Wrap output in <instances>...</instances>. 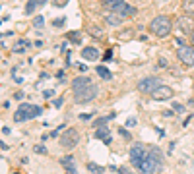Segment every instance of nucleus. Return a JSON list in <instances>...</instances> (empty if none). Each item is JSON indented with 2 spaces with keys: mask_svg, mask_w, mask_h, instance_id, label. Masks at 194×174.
Instances as JSON below:
<instances>
[{
  "mask_svg": "<svg viewBox=\"0 0 194 174\" xmlns=\"http://www.w3.org/2000/svg\"><path fill=\"white\" fill-rule=\"evenodd\" d=\"M161 168H163V155L157 147H153V149L148 151V157L142 161L138 170L144 174H159Z\"/></svg>",
  "mask_w": 194,
  "mask_h": 174,
  "instance_id": "f257e3e1",
  "label": "nucleus"
},
{
  "mask_svg": "<svg viewBox=\"0 0 194 174\" xmlns=\"http://www.w3.org/2000/svg\"><path fill=\"white\" fill-rule=\"evenodd\" d=\"M173 29V19L169 16H155L149 21V31H152L155 37H167Z\"/></svg>",
  "mask_w": 194,
  "mask_h": 174,
  "instance_id": "f03ea898",
  "label": "nucleus"
},
{
  "mask_svg": "<svg viewBox=\"0 0 194 174\" xmlns=\"http://www.w3.org/2000/svg\"><path fill=\"white\" fill-rule=\"evenodd\" d=\"M103 4L109 8V12L119 14V16H123V18L134 16V14H136V8L130 6L128 2H124V0H103Z\"/></svg>",
  "mask_w": 194,
  "mask_h": 174,
  "instance_id": "7ed1b4c3",
  "label": "nucleus"
},
{
  "mask_svg": "<svg viewBox=\"0 0 194 174\" xmlns=\"http://www.w3.org/2000/svg\"><path fill=\"white\" fill-rule=\"evenodd\" d=\"M41 114V108L39 106H33L29 103H21L16 110V116H14V120L16 122H24L27 118H33V116H39Z\"/></svg>",
  "mask_w": 194,
  "mask_h": 174,
  "instance_id": "20e7f679",
  "label": "nucleus"
},
{
  "mask_svg": "<svg viewBox=\"0 0 194 174\" xmlns=\"http://www.w3.org/2000/svg\"><path fill=\"white\" fill-rule=\"evenodd\" d=\"M148 151L149 149H146V145H144V143H134L130 147V163L136 166V168H140L142 161L148 157Z\"/></svg>",
  "mask_w": 194,
  "mask_h": 174,
  "instance_id": "39448f33",
  "label": "nucleus"
},
{
  "mask_svg": "<svg viewBox=\"0 0 194 174\" xmlns=\"http://www.w3.org/2000/svg\"><path fill=\"white\" fill-rule=\"evenodd\" d=\"M95 97H97V85H95V83H89L88 87H84L82 91L74 93L76 103H80V105H84V103H89V101H93Z\"/></svg>",
  "mask_w": 194,
  "mask_h": 174,
  "instance_id": "423d86ee",
  "label": "nucleus"
},
{
  "mask_svg": "<svg viewBox=\"0 0 194 174\" xmlns=\"http://www.w3.org/2000/svg\"><path fill=\"white\" fill-rule=\"evenodd\" d=\"M78 141H80V134H78V130H74V128H68L66 132H62V135H60V145L64 149H74L78 145Z\"/></svg>",
  "mask_w": 194,
  "mask_h": 174,
  "instance_id": "0eeeda50",
  "label": "nucleus"
},
{
  "mask_svg": "<svg viewBox=\"0 0 194 174\" xmlns=\"http://www.w3.org/2000/svg\"><path fill=\"white\" fill-rule=\"evenodd\" d=\"M177 56H179V60H181L184 66H194V47H190V45L179 47Z\"/></svg>",
  "mask_w": 194,
  "mask_h": 174,
  "instance_id": "6e6552de",
  "label": "nucleus"
},
{
  "mask_svg": "<svg viewBox=\"0 0 194 174\" xmlns=\"http://www.w3.org/2000/svg\"><path fill=\"white\" fill-rule=\"evenodd\" d=\"M159 85H161V81L157 77H144L138 83V89H140V93H149V95H152Z\"/></svg>",
  "mask_w": 194,
  "mask_h": 174,
  "instance_id": "1a4fd4ad",
  "label": "nucleus"
},
{
  "mask_svg": "<svg viewBox=\"0 0 194 174\" xmlns=\"http://www.w3.org/2000/svg\"><path fill=\"white\" fill-rule=\"evenodd\" d=\"M173 93H175V91L171 89L169 85H163V83H161V85L152 93V97H153L155 101H169L171 97H173Z\"/></svg>",
  "mask_w": 194,
  "mask_h": 174,
  "instance_id": "9d476101",
  "label": "nucleus"
},
{
  "mask_svg": "<svg viewBox=\"0 0 194 174\" xmlns=\"http://www.w3.org/2000/svg\"><path fill=\"white\" fill-rule=\"evenodd\" d=\"M179 29H181L183 33H186V35H192L194 33V23H192V18H181L179 19Z\"/></svg>",
  "mask_w": 194,
  "mask_h": 174,
  "instance_id": "9b49d317",
  "label": "nucleus"
},
{
  "mask_svg": "<svg viewBox=\"0 0 194 174\" xmlns=\"http://www.w3.org/2000/svg\"><path fill=\"white\" fill-rule=\"evenodd\" d=\"M89 83H93L89 77H85V76H80V77H76L74 81H72V91L78 93V91H82L84 87H88Z\"/></svg>",
  "mask_w": 194,
  "mask_h": 174,
  "instance_id": "f8f14e48",
  "label": "nucleus"
},
{
  "mask_svg": "<svg viewBox=\"0 0 194 174\" xmlns=\"http://www.w3.org/2000/svg\"><path fill=\"white\" fill-rule=\"evenodd\" d=\"M82 58H84V60H88V62H95L99 58V50L95 47H85L82 50Z\"/></svg>",
  "mask_w": 194,
  "mask_h": 174,
  "instance_id": "ddd939ff",
  "label": "nucleus"
},
{
  "mask_svg": "<svg viewBox=\"0 0 194 174\" xmlns=\"http://www.w3.org/2000/svg\"><path fill=\"white\" fill-rule=\"evenodd\" d=\"M60 164L66 168V174H78V172H76V166H74V157H72V155L60 159Z\"/></svg>",
  "mask_w": 194,
  "mask_h": 174,
  "instance_id": "4468645a",
  "label": "nucleus"
},
{
  "mask_svg": "<svg viewBox=\"0 0 194 174\" xmlns=\"http://www.w3.org/2000/svg\"><path fill=\"white\" fill-rule=\"evenodd\" d=\"M123 16H119V14H113V12H109V14H107V16H105V23L107 25H120V23H123Z\"/></svg>",
  "mask_w": 194,
  "mask_h": 174,
  "instance_id": "2eb2a0df",
  "label": "nucleus"
},
{
  "mask_svg": "<svg viewBox=\"0 0 194 174\" xmlns=\"http://www.w3.org/2000/svg\"><path fill=\"white\" fill-rule=\"evenodd\" d=\"M93 137H95V139H103V143H107V145L111 143V135H109V130L107 128H97V132L93 134Z\"/></svg>",
  "mask_w": 194,
  "mask_h": 174,
  "instance_id": "dca6fc26",
  "label": "nucleus"
},
{
  "mask_svg": "<svg viewBox=\"0 0 194 174\" xmlns=\"http://www.w3.org/2000/svg\"><path fill=\"white\" fill-rule=\"evenodd\" d=\"M183 12L188 18H194V0H183Z\"/></svg>",
  "mask_w": 194,
  "mask_h": 174,
  "instance_id": "f3484780",
  "label": "nucleus"
},
{
  "mask_svg": "<svg viewBox=\"0 0 194 174\" xmlns=\"http://www.w3.org/2000/svg\"><path fill=\"white\" fill-rule=\"evenodd\" d=\"M88 33L91 35V37H95V39H103V37H105V31H103L101 27H95V25L88 27Z\"/></svg>",
  "mask_w": 194,
  "mask_h": 174,
  "instance_id": "a211bd4d",
  "label": "nucleus"
},
{
  "mask_svg": "<svg viewBox=\"0 0 194 174\" xmlns=\"http://www.w3.org/2000/svg\"><path fill=\"white\" fill-rule=\"evenodd\" d=\"M95 72H97V76L103 77V79H111V77H113V74L109 72V68H105V66H97Z\"/></svg>",
  "mask_w": 194,
  "mask_h": 174,
  "instance_id": "6ab92c4d",
  "label": "nucleus"
},
{
  "mask_svg": "<svg viewBox=\"0 0 194 174\" xmlns=\"http://www.w3.org/2000/svg\"><path fill=\"white\" fill-rule=\"evenodd\" d=\"M37 4H39V0H27V4H25V16H31V14L35 12V8H37Z\"/></svg>",
  "mask_w": 194,
  "mask_h": 174,
  "instance_id": "aec40b11",
  "label": "nucleus"
},
{
  "mask_svg": "<svg viewBox=\"0 0 194 174\" xmlns=\"http://www.w3.org/2000/svg\"><path fill=\"white\" fill-rule=\"evenodd\" d=\"M88 170L91 174H105V168L99 166V164H95V163H88Z\"/></svg>",
  "mask_w": 194,
  "mask_h": 174,
  "instance_id": "412c9836",
  "label": "nucleus"
},
{
  "mask_svg": "<svg viewBox=\"0 0 194 174\" xmlns=\"http://www.w3.org/2000/svg\"><path fill=\"white\" fill-rule=\"evenodd\" d=\"M66 39H70V43H78V45H80L82 43V35H80V31H70L66 35Z\"/></svg>",
  "mask_w": 194,
  "mask_h": 174,
  "instance_id": "4be33fe9",
  "label": "nucleus"
},
{
  "mask_svg": "<svg viewBox=\"0 0 194 174\" xmlns=\"http://www.w3.org/2000/svg\"><path fill=\"white\" fill-rule=\"evenodd\" d=\"M111 118H114V114H111V116H101L99 120H95V124H93V126H95V128H103Z\"/></svg>",
  "mask_w": 194,
  "mask_h": 174,
  "instance_id": "5701e85b",
  "label": "nucleus"
},
{
  "mask_svg": "<svg viewBox=\"0 0 194 174\" xmlns=\"http://www.w3.org/2000/svg\"><path fill=\"white\" fill-rule=\"evenodd\" d=\"M132 37H134V31H132V29H126V31L119 33V39H120V41H130Z\"/></svg>",
  "mask_w": 194,
  "mask_h": 174,
  "instance_id": "b1692460",
  "label": "nucleus"
},
{
  "mask_svg": "<svg viewBox=\"0 0 194 174\" xmlns=\"http://www.w3.org/2000/svg\"><path fill=\"white\" fill-rule=\"evenodd\" d=\"M25 47H29V43H27V41H21V43H18V45L14 47V50H16V52H21Z\"/></svg>",
  "mask_w": 194,
  "mask_h": 174,
  "instance_id": "393cba45",
  "label": "nucleus"
},
{
  "mask_svg": "<svg viewBox=\"0 0 194 174\" xmlns=\"http://www.w3.org/2000/svg\"><path fill=\"white\" fill-rule=\"evenodd\" d=\"M43 23H45V19H43V16H37V18L33 19V25L37 27V29H41V27H43Z\"/></svg>",
  "mask_w": 194,
  "mask_h": 174,
  "instance_id": "a878e982",
  "label": "nucleus"
},
{
  "mask_svg": "<svg viewBox=\"0 0 194 174\" xmlns=\"http://www.w3.org/2000/svg\"><path fill=\"white\" fill-rule=\"evenodd\" d=\"M119 132H120V135H123L124 137V139L128 141V139H132V135H130V132H128V130H124V128H120L119 130Z\"/></svg>",
  "mask_w": 194,
  "mask_h": 174,
  "instance_id": "bb28decb",
  "label": "nucleus"
},
{
  "mask_svg": "<svg viewBox=\"0 0 194 174\" xmlns=\"http://www.w3.org/2000/svg\"><path fill=\"white\" fill-rule=\"evenodd\" d=\"M33 149H35V153H39V155H45V153H47V149L43 147V145H35Z\"/></svg>",
  "mask_w": 194,
  "mask_h": 174,
  "instance_id": "cd10ccee",
  "label": "nucleus"
},
{
  "mask_svg": "<svg viewBox=\"0 0 194 174\" xmlns=\"http://www.w3.org/2000/svg\"><path fill=\"white\" fill-rule=\"evenodd\" d=\"M68 4V0H54V6L56 8H62V6H66Z\"/></svg>",
  "mask_w": 194,
  "mask_h": 174,
  "instance_id": "c85d7f7f",
  "label": "nucleus"
},
{
  "mask_svg": "<svg viewBox=\"0 0 194 174\" xmlns=\"http://www.w3.org/2000/svg\"><path fill=\"white\" fill-rule=\"evenodd\" d=\"M173 108H175V112H184V105L175 103V105H173Z\"/></svg>",
  "mask_w": 194,
  "mask_h": 174,
  "instance_id": "c756f323",
  "label": "nucleus"
},
{
  "mask_svg": "<svg viewBox=\"0 0 194 174\" xmlns=\"http://www.w3.org/2000/svg\"><path fill=\"white\" fill-rule=\"evenodd\" d=\"M119 174H134L132 170H128V168H124V166H123V168H119Z\"/></svg>",
  "mask_w": 194,
  "mask_h": 174,
  "instance_id": "7c9ffc66",
  "label": "nucleus"
},
{
  "mask_svg": "<svg viewBox=\"0 0 194 174\" xmlns=\"http://www.w3.org/2000/svg\"><path fill=\"white\" fill-rule=\"evenodd\" d=\"M62 103H64V99H56V101H54V106H56V108H60Z\"/></svg>",
  "mask_w": 194,
  "mask_h": 174,
  "instance_id": "2f4dec72",
  "label": "nucleus"
},
{
  "mask_svg": "<svg viewBox=\"0 0 194 174\" xmlns=\"http://www.w3.org/2000/svg\"><path fill=\"white\" fill-rule=\"evenodd\" d=\"M111 54H113L111 50H107V52H105V56H103V60H111Z\"/></svg>",
  "mask_w": 194,
  "mask_h": 174,
  "instance_id": "473e14b6",
  "label": "nucleus"
},
{
  "mask_svg": "<svg viewBox=\"0 0 194 174\" xmlns=\"http://www.w3.org/2000/svg\"><path fill=\"white\" fill-rule=\"evenodd\" d=\"M43 97L49 99V97H53V91H43Z\"/></svg>",
  "mask_w": 194,
  "mask_h": 174,
  "instance_id": "72a5a7b5",
  "label": "nucleus"
},
{
  "mask_svg": "<svg viewBox=\"0 0 194 174\" xmlns=\"http://www.w3.org/2000/svg\"><path fill=\"white\" fill-rule=\"evenodd\" d=\"M60 23H64V18H62V19H54V25H56V27H60Z\"/></svg>",
  "mask_w": 194,
  "mask_h": 174,
  "instance_id": "f704fd0d",
  "label": "nucleus"
},
{
  "mask_svg": "<svg viewBox=\"0 0 194 174\" xmlns=\"http://www.w3.org/2000/svg\"><path fill=\"white\" fill-rule=\"evenodd\" d=\"M80 118H82V120H89L91 114H80Z\"/></svg>",
  "mask_w": 194,
  "mask_h": 174,
  "instance_id": "c9c22d12",
  "label": "nucleus"
},
{
  "mask_svg": "<svg viewBox=\"0 0 194 174\" xmlns=\"http://www.w3.org/2000/svg\"><path fill=\"white\" fill-rule=\"evenodd\" d=\"M16 99H18V101H21V99H24V93L18 91V93H16Z\"/></svg>",
  "mask_w": 194,
  "mask_h": 174,
  "instance_id": "e433bc0d",
  "label": "nucleus"
},
{
  "mask_svg": "<svg viewBox=\"0 0 194 174\" xmlns=\"http://www.w3.org/2000/svg\"><path fill=\"white\" fill-rule=\"evenodd\" d=\"M159 66H167V60H165V58H159Z\"/></svg>",
  "mask_w": 194,
  "mask_h": 174,
  "instance_id": "4c0bfd02",
  "label": "nucleus"
},
{
  "mask_svg": "<svg viewBox=\"0 0 194 174\" xmlns=\"http://www.w3.org/2000/svg\"><path fill=\"white\" fill-rule=\"evenodd\" d=\"M47 2V0H39V4H45Z\"/></svg>",
  "mask_w": 194,
  "mask_h": 174,
  "instance_id": "58836bf2",
  "label": "nucleus"
},
{
  "mask_svg": "<svg viewBox=\"0 0 194 174\" xmlns=\"http://www.w3.org/2000/svg\"><path fill=\"white\" fill-rule=\"evenodd\" d=\"M190 37H192V43H194V33H192V35H190Z\"/></svg>",
  "mask_w": 194,
  "mask_h": 174,
  "instance_id": "ea45409f",
  "label": "nucleus"
}]
</instances>
